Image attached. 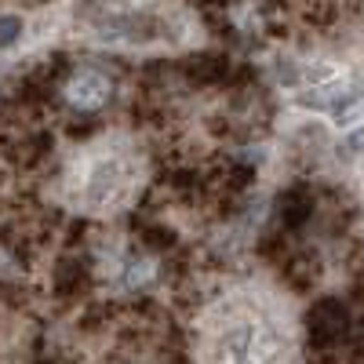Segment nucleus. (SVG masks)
Returning <instances> with one entry per match:
<instances>
[{
  "label": "nucleus",
  "mask_w": 364,
  "mask_h": 364,
  "mask_svg": "<svg viewBox=\"0 0 364 364\" xmlns=\"http://www.w3.org/2000/svg\"><path fill=\"white\" fill-rule=\"evenodd\" d=\"M273 77H277V84H284V87H302V66L295 63V58H277Z\"/></svg>",
  "instance_id": "4"
},
{
  "label": "nucleus",
  "mask_w": 364,
  "mask_h": 364,
  "mask_svg": "<svg viewBox=\"0 0 364 364\" xmlns=\"http://www.w3.org/2000/svg\"><path fill=\"white\" fill-rule=\"evenodd\" d=\"M336 157H339L343 164L364 161V124H357V128H346V132H343V139H339V146H336Z\"/></svg>",
  "instance_id": "2"
},
{
  "label": "nucleus",
  "mask_w": 364,
  "mask_h": 364,
  "mask_svg": "<svg viewBox=\"0 0 364 364\" xmlns=\"http://www.w3.org/2000/svg\"><path fill=\"white\" fill-rule=\"evenodd\" d=\"M63 95H66V102L77 113H95V109H102L113 99V80H109V73H102L95 66H84V70H77L66 80Z\"/></svg>",
  "instance_id": "1"
},
{
  "label": "nucleus",
  "mask_w": 364,
  "mask_h": 364,
  "mask_svg": "<svg viewBox=\"0 0 364 364\" xmlns=\"http://www.w3.org/2000/svg\"><path fill=\"white\" fill-rule=\"evenodd\" d=\"M26 37V22H22V15H0V51H8V48H15L18 41Z\"/></svg>",
  "instance_id": "3"
}]
</instances>
